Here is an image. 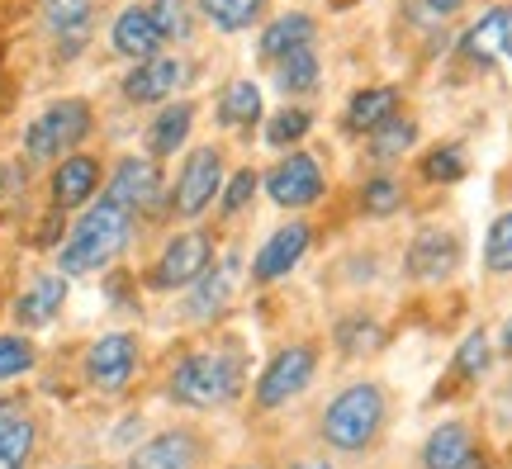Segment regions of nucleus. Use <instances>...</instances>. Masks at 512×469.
I'll use <instances>...</instances> for the list:
<instances>
[{
	"instance_id": "obj_1",
	"label": "nucleus",
	"mask_w": 512,
	"mask_h": 469,
	"mask_svg": "<svg viewBox=\"0 0 512 469\" xmlns=\"http://www.w3.org/2000/svg\"><path fill=\"white\" fill-rule=\"evenodd\" d=\"M252 389V351L238 332H219L204 342L181 346L162 375V398L181 413H228L247 403Z\"/></svg>"
},
{
	"instance_id": "obj_2",
	"label": "nucleus",
	"mask_w": 512,
	"mask_h": 469,
	"mask_svg": "<svg viewBox=\"0 0 512 469\" xmlns=\"http://www.w3.org/2000/svg\"><path fill=\"white\" fill-rule=\"evenodd\" d=\"M394 427V394L384 379H351L318 408L313 446L332 460H370L380 455Z\"/></svg>"
},
{
	"instance_id": "obj_3",
	"label": "nucleus",
	"mask_w": 512,
	"mask_h": 469,
	"mask_svg": "<svg viewBox=\"0 0 512 469\" xmlns=\"http://www.w3.org/2000/svg\"><path fill=\"white\" fill-rule=\"evenodd\" d=\"M138 218L119 209L114 199H95L86 204L81 214H72L67 223V237H62V247H57V271L76 280V275H100L110 271L114 261L133 247V237H138Z\"/></svg>"
},
{
	"instance_id": "obj_4",
	"label": "nucleus",
	"mask_w": 512,
	"mask_h": 469,
	"mask_svg": "<svg viewBox=\"0 0 512 469\" xmlns=\"http://www.w3.org/2000/svg\"><path fill=\"white\" fill-rule=\"evenodd\" d=\"M323 370V342L318 337H294V342H280L266 356V365L256 370L252 389H247V413L252 417H275L285 413L290 403L313 389V379Z\"/></svg>"
},
{
	"instance_id": "obj_5",
	"label": "nucleus",
	"mask_w": 512,
	"mask_h": 469,
	"mask_svg": "<svg viewBox=\"0 0 512 469\" xmlns=\"http://www.w3.org/2000/svg\"><path fill=\"white\" fill-rule=\"evenodd\" d=\"M95 133V105L81 95H62L48 100L34 119L24 124V162L29 166H53L62 157H72L86 147V138Z\"/></svg>"
},
{
	"instance_id": "obj_6",
	"label": "nucleus",
	"mask_w": 512,
	"mask_h": 469,
	"mask_svg": "<svg viewBox=\"0 0 512 469\" xmlns=\"http://www.w3.org/2000/svg\"><path fill=\"white\" fill-rule=\"evenodd\" d=\"M214 256H219L214 233L200 228V223H185L176 233H166V242L157 247L152 266L143 271V289L147 294H185V289L214 266Z\"/></svg>"
},
{
	"instance_id": "obj_7",
	"label": "nucleus",
	"mask_w": 512,
	"mask_h": 469,
	"mask_svg": "<svg viewBox=\"0 0 512 469\" xmlns=\"http://www.w3.org/2000/svg\"><path fill=\"white\" fill-rule=\"evenodd\" d=\"M76 370H81V389H91L100 398H124L143 375V337L128 327L100 332L86 342Z\"/></svg>"
},
{
	"instance_id": "obj_8",
	"label": "nucleus",
	"mask_w": 512,
	"mask_h": 469,
	"mask_svg": "<svg viewBox=\"0 0 512 469\" xmlns=\"http://www.w3.org/2000/svg\"><path fill=\"white\" fill-rule=\"evenodd\" d=\"M105 199H114L119 209L138 218V223H162L171 218V185L162 176V162L157 157H138V152H128L119 162L110 166V176H105Z\"/></svg>"
},
{
	"instance_id": "obj_9",
	"label": "nucleus",
	"mask_w": 512,
	"mask_h": 469,
	"mask_svg": "<svg viewBox=\"0 0 512 469\" xmlns=\"http://www.w3.org/2000/svg\"><path fill=\"white\" fill-rule=\"evenodd\" d=\"M223 181H228V152L219 143L190 147L181 171H176V181H171V218H181V223L209 218L214 204H219Z\"/></svg>"
},
{
	"instance_id": "obj_10",
	"label": "nucleus",
	"mask_w": 512,
	"mask_h": 469,
	"mask_svg": "<svg viewBox=\"0 0 512 469\" xmlns=\"http://www.w3.org/2000/svg\"><path fill=\"white\" fill-rule=\"evenodd\" d=\"M261 190H266L275 209L309 214L328 199V166L309 147H290V152H280V162L271 171H261Z\"/></svg>"
},
{
	"instance_id": "obj_11",
	"label": "nucleus",
	"mask_w": 512,
	"mask_h": 469,
	"mask_svg": "<svg viewBox=\"0 0 512 469\" xmlns=\"http://www.w3.org/2000/svg\"><path fill=\"white\" fill-rule=\"evenodd\" d=\"M214 436L195 422H171L162 432H147L138 446H128L124 469H209L214 465Z\"/></svg>"
},
{
	"instance_id": "obj_12",
	"label": "nucleus",
	"mask_w": 512,
	"mask_h": 469,
	"mask_svg": "<svg viewBox=\"0 0 512 469\" xmlns=\"http://www.w3.org/2000/svg\"><path fill=\"white\" fill-rule=\"evenodd\" d=\"M460 261H465V242L456 228H441V223H422L403 247V275L413 285H446L460 271Z\"/></svg>"
},
{
	"instance_id": "obj_13",
	"label": "nucleus",
	"mask_w": 512,
	"mask_h": 469,
	"mask_svg": "<svg viewBox=\"0 0 512 469\" xmlns=\"http://www.w3.org/2000/svg\"><path fill=\"white\" fill-rule=\"evenodd\" d=\"M494 337H489V327H470L465 337H460V346L451 351V365L441 370L437 389L427 394V408H441V403H456V398L475 394L479 384L489 379V370H494Z\"/></svg>"
},
{
	"instance_id": "obj_14",
	"label": "nucleus",
	"mask_w": 512,
	"mask_h": 469,
	"mask_svg": "<svg viewBox=\"0 0 512 469\" xmlns=\"http://www.w3.org/2000/svg\"><path fill=\"white\" fill-rule=\"evenodd\" d=\"M105 176H110L105 157H100V152H86V147L72 152V157H62V162H53V171H48V209H57V214H81L86 204L100 199Z\"/></svg>"
},
{
	"instance_id": "obj_15",
	"label": "nucleus",
	"mask_w": 512,
	"mask_h": 469,
	"mask_svg": "<svg viewBox=\"0 0 512 469\" xmlns=\"http://www.w3.org/2000/svg\"><path fill=\"white\" fill-rule=\"evenodd\" d=\"M309 247H313V223L309 218L294 214L290 223H280L252 256V275H247L252 289H271V285H280V280H290V275L304 266Z\"/></svg>"
},
{
	"instance_id": "obj_16",
	"label": "nucleus",
	"mask_w": 512,
	"mask_h": 469,
	"mask_svg": "<svg viewBox=\"0 0 512 469\" xmlns=\"http://www.w3.org/2000/svg\"><path fill=\"white\" fill-rule=\"evenodd\" d=\"M242 285V252H223L214 256V266L181 294V318L195 327L219 323L223 313L233 308V294Z\"/></svg>"
},
{
	"instance_id": "obj_17",
	"label": "nucleus",
	"mask_w": 512,
	"mask_h": 469,
	"mask_svg": "<svg viewBox=\"0 0 512 469\" xmlns=\"http://www.w3.org/2000/svg\"><path fill=\"white\" fill-rule=\"evenodd\" d=\"M67 294H72V280L57 271H34L24 285H19V294L10 299V323L19 327V332H43V327H53L57 318H62V308H67Z\"/></svg>"
},
{
	"instance_id": "obj_18",
	"label": "nucleus",
	"mask_w": 512,
	"mask_h": 469,
	"mask_svg": "<svg viewBox=\"0 0 512 469\" xmlns=\"http://www.w3.org/2000/svg\"><path fill=\"white\" fill-rule=\"evenodd\" d=\"M185 81H190V62L171 53H157V57H147V62H133L128 76L119 81V91H124L128 105H166V100H176V91H181Z\"/></svg>"
},
{
	"instance_id": "obj_19",
	"label": "nucleus",
	"mask_w": 512,
	"mask_h": 469,
	"mask_svg": "<svg viewBox=\"0 0 512 469\" xmlns=\"http://www.w3.org/2000/svg\"><path fill=\"white\" fill-rule=\"evenodd\" d=\"M328 342L342 361H370V356H380L389 346V323L375 308H347V313L332 318Z\"/></svg>"
},
{
	"instance_id": "obj_20",
	"label": "nucleus",
	"mask_w": 512,
	"mask_h": 469,
	"mask_svg": "<svg viewBox=\"0 0 512 469\" xmlns=\"http://www.w3.org/2000/svg\"><path fill=\"white\" fill-rule=\"evenodd\" d=\"M479 446H484V441H479L470 417H446V422H437L432 432L422 436L418 469H460Z\"/></svg>"
},
{
	"instance_id": "obj_21",
	"label": "nucleus",
	"mask_w": 512,
	"mask_h": 469,
	"mask_svg": "<svg viewBox=\"0 0 512 469\" xmlns=\"http://www.w3.org/2000/svg\"><path fill=\"white\" fill-rule=\"evenodd\" d=\"M195 119H200V105H195V100H166V105H157L152 124L143 128L147 157H157V162L176 157V152L190 143V133H195Z\"/></svg>"
},
{
	"instance_id": "obj_22",
	"label": "nucleus",
	"mask_w": 512,
	"mask_h": 469,
	"mask_svg": "<svg viewBox=\"0 0 512 469\" xmlns=\"http://www.w3.org/2000/svg\"><path fill=\"white\" fill-rule=\"evenodd\" d=\"M394 114H403V91L389 86V81H375V86H361V91L347 100L342 109V128L351 138H370L380 124H389Z\"/></svg>"
},
{
	"instance_id": "obj_23",
	"label": "nucleus",
	"mask_w": 512,
	"mask_h": 469,
	"mask_svg": "<svg viewBox=\"0 0 512 469\" xmlns=\"http://www.w3.org/2000/svg\"><path fill=\"white\" fill-rule=\"evenodd\" d=\"M460 53L470 57V62H503L512 57V5H494V10H484V15L460 34Z\"/></svg>"
},
{
	"instance_id": "obj_24",
	"label": "nucleus",
	"mask_w": 512,
	"mask_h": 469,
	"mask_svg": "<svg viewBox=\"0 0 512 469\" xmlns=\"http://www.w3.org/2000/svg\"><path fill=\"white\" fill-rule=\"evenodd\" d=\"M110 43L114 53L128 57V62H147V57H157L166 48L162 29L152 24V10L147 5H124L110 24Z\"/></svg>"
},
{
	"instance_id": "obj_25",
	"label": "nucleus",
	"mask_w": 512,
	"mask_h": 469,
	"mask_svg": "<svg viewBox=\"0 0 512 469\" xmlns=\"http://www.w3.org/2000/svg\"><path fill=\"white\" fill-rule=\"evenodd\" d=\"M38 15H43V29L57 38V48L76 57L95 29V0H38Z\"/></svg>"
},
{
	"instance_id": "obj_26",
	"label": "nucleus",
	"mask_w": 512,
	"mask_h": 469,
	"mask_svg": "<svg viewBox=\"0 0 512 469\" xmlns=\"http://www.w3.org/2000/svg\"><path fill=\"white\" fill-rule=\"evenodd\" d=\"M313 38H318V19L304 15V10H285V15L266 19V29L256 38V57L261 62H280L294 48H309Z\"/></svg>"
},
{
	"instance_id": "obj_27",
	"label": "nucleus",
	"mask_w": 512,
	"mask_h": 469,
	"mask_svg": "<svg viewBox=\"0 0 512 469\" xmlns=\"http://www.w3.org/2000/svg\"><path fill=\"white\" fill-rule=\"evenodd\" d=\"M38 455H43V417L29 408L0 427V469H34Z\"/></svg>"
},
{
	"instance_id": "obj_28",
	"label": "nucleus",
	"mask_w": 512,
	"mask_h": 469,
	"mask_svg": "<svg viewBox=\"0 0 512 469\" xmlns=\"http://www.w3.org/2000/svg\"><path fill=\"white\" fill-rule=\"evenodd\" d=\"M418 138H422V124H418V119H413V114H394L389 124H380L366 138L370 166H375V171H389V166L403 162V157L418 147Z\"/></svg>"
},
{
	"instance_id": "obj_29",
	"label": "nucleus",
	"mask_w": 512,
	"mask_h": 469,
	"mask_svg": "<svg viewBox=\"0 0 512 469\" xmlns=\"http://www.w3.org/2000/svg\"><path fill=\"white\" fill-rule=\"evenodd\" d=\"M271 81L275 91L285 95V100H304V95H313L318 86H323V62H318V48H294V53H285L280 62H271Z\"/></svg>"
},
{
	"instance_id": "obj_30",
	"label": "nucleus",
	"mask_w": 512,
	"mask_h": 469,
	"mask_svg": "<svg viewBox=\"0 0 512 469\" xmlns=\"http://www.w3.org/2000/svg\"><path fill=\"white\" fill-rule=\"evenodd\" d=\"M403 204H408V185L394 171H370L366 181L356 185V214L370 218V223L403 214Z\"/></svg>"
},
{
	"instance_id": "obj_31",
	"label": "nucleus",
	"mask_w": 512,
	"mask_h": 469,
	"mask_svg": "<svg viewBox=\"0 0 512 469\" xmlns=\"http://www.w3.org/2000/svg\"><path fill=\"white\" fill-rule=\"evenodd\" d=\"M214 114H219V128H228V133H252V124H261V86L252 76H233L219 91Z\"/></svg>"
},
{
	"instance_id": "obj_32",
	"label": "nucleus",
	"mask_w": 512,
	"mask_h": 469,
	"mask_svg": "<svg viewBox=\"0 0 512 469\" xmlns=\"http://www.w3.org/2000/svg\"><path fill=\"white\" fill-rule=\"evenodd\" d=\"M195 10H200L219 34H247L252 24L266 19L271 0H195Z\"/></svg>"
},
{
	"instance_id": "obj_33",
	"label": "nucleus",
	"mask_w": 512,
	"mask_h": 469,
	"mask_svg": "<svg viewBox=\"0 0 512 469\" xmlns=\"http://www.w3.org/2000/svg\"><path fill=\"white\" fill-rule=\"evenodd\" d=\"M38 365H43V351H38V342L29 332H19V327L0 332V389L5 384H24Z\"/></svg>"
},
{
	"instance_id": "obj_34",
	"label": "nucleus",
	"mask_w": 512,
	"mask_h": 469,
	"mask_svg": "<svg viewBox=\"0 0 512 469\" xmlns=\"http://www.w3.org/2000/svg\"><path fill=\"white\" fill-rule=\"evenodd\" d=\"M470 176V152H465V143H437L422 152L418 162V181L422 185H456Z\"/></svg>"
},
{
	"instance_id": "obj_35",
	"label": "nucleus",
	"mask_w": 512,
	"mask_h": 469,
	"mask_svg": "<svg viewBox=\"0 0 512 469\" xmlns=\"http://www.w3.org/2000/svg\"><path fill=\"white\" fill-rule=\"evenodd\" d=\"M313 133V109L304 105H285L275 109L271 119H266V128H261V138H266V147H275V152H290V147H304V138Z\"/></svg>"
},
{
	"instance_id": "obj_36",
	"label": "nucleus",
	"mask_w": 512,
	"mask_h": 469,
	"mask_svg": "<svg viewBox=\"0 0 512 469\" xmlns=\"http://www.w3.org/2000/svg\"><path fill=\"white\" fill-rule=\"evenodd\" d=\"M256 190H261V171H256V166H238V171L223 181L219 204H214V218H219V223H233V218H242L247 209H252Z\"/></svg>"
},
{
	"instance_id": "obj_37",
	"label": "nucleus",
	"mask_w": 512,
	"mask_h": 469,
	"mask_svg": "<svg viewBox=\"0 0 512 469\" xmlns=\"http://www.w3.org/2000/svg\"><path fill=\"white\" fill-rule=\"evenodd\" d=\"M152 24L162 29L166 43H190L195 34V0H147Z\"/></svg>"
},
{
	"instance_id": "obj_38",
	"label": "nucleus",
	"mask_w": 512,
	"mask_h": 469,
	"mask_svg": "<svg viewBox=\"0 0 512 469\" xmlns=\"http://www.w3.org/2000/svg\"><path fill=\"white\" fill-rule=\"evenodd\" d=\"M484 271L489 275H512V209L498 214L484 233Z\"/></svg>"
},
{
	"instance_id": "obj_39",
	"label": "nucleus",
	"mask_w": 512,
	"mask_h": 469,
	"mask_svg": "<svg viewBox=\"0 0 512 469\" xmlns=\"http://www.w3.org/2000/svg\"><path fill=\"white\" fill-rule=\"evenodd\" d=\"M456 10H465V0H413L408 5V15L418 19V24H441V19H451Z\"/></svg>"
},
{
	"instance_id": "obj_40",
	"label": "nucleus",
	"mask_w": 512,
	"mask_h": 469,
	"mask_svg": "<svg viewBox=\"0 0 512 469\" xmlns=\"http://www.w3.org/2000/svg\"><path fill=\"white\" fill-rule=\"evenodd\" d=\"M29 408H34V398L24 394V389H0V427H5L10 417L29 413Z\"/></svg>"
},
{
	"instance_id": "obj_41",
	"label": "nucleus",
	"mask_w": 512,
	"mask_h": 469,
	"mask_svg": "<svg viewBox=\"0 0 512 469\" xmlns=\"http://www.w3.org/2000/svg\"><path fill=\"white\" fill-rule=\"evenodd\" d=\"M494 465H498V460H494V451H489V446H479V451L470 455V460H465V465H460V469H494Z\"/></svg>"
},
{
	"instance_id": "obj_42",
	"label": "nucleus",
	"mask_w": 512,
	"mask_h": 469,
	"mask_svg": "<svg viewBox=\"0 0 512 469\" xmlns=\"http://www.w3.org/2000/svg\"><path fill=\"white\" fill-rule=\"evenodd\" d=\"M290 469H337V465H332V455H309V460H294Z\"/></svg>"
},
{
	"instance_id": "obj_43",
	"label": "nucleus",
	"mask_w": 512,
	"mask_h": 469,
	"mask_svg": "<svg viewBox=\"0 0 512 469\" xmlns=\"http://www.w3.org/2000/svg\"><path fill=\"white\" fill-rule=\"evenodd\" d=\"M498 356H508V361H512V318L503 323V337H498Z\"/></svg>"
},
{
	"instance_id": "obj_44",
	"label": "nucleus",
	"mask_w": 512,
	"mask_h": 469,
	"mask_svg": "<svg viewBox=\"0 0 512 469\" xmlns=\"http://www.w3.org/2000/svg\"><path fill=\"white\" fill-rule=\"evenodd\" d=\"M228 469H275V465H266V460H238V465H228Z\"/></svg>"
},
{
	"instance_id": "obj_45",
	"label": "nucleus",
	"mask_w": 512,
	"mask_h": 469,
	"mask_svg": "<svg viewBox=\"0 0 512 469\" xmlns=\"http://www.w3.org/2000/svg\"><path fill=\"white\" fill-rule=\"evenodd\" d=\"M62 469H105V465H95V460H76V465H62Z\"/></svg>"
},
{
	"instance_id": "obj_46",
	"label": "nucleus",
	"mask_w": 512,
	"mask_h": 469,
	"mask_svg": "<svg viewBox=\"0 0 512 469\" xmlns=\"http://www.w3.org/2000/svg\"><path fill=\"white\" fill-rule=\"evenodd\" d=\"M337 5H342V0H337Z\"/></svg>"
},
{
	"instance_id": "obj_47",
	"label": "nucleus",
	"mask_w": 512,
	"mask_h": 469,
	"mask_svg": "<svg viewBox=\"0 0 512 469\" xmlns=\"http://www.w3.org/2000/svg\"><path fill=\"white\" fill-rule=\"evenodd\" d=\"M0 304H5V299H0Z\"/></svg>"
}]
</instances>
